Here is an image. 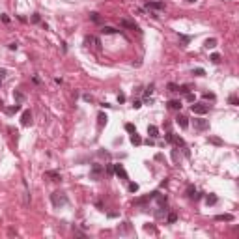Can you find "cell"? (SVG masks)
<instances>
[{"mask_svg": "<svg viewBox=\"0 0 239 239\" xmlns=\"http://www.w3.org/2000/svg\"><path fill=\"white\" fill-rule=\"evenodd\" d=\"M120 26H122V28H129V30H138V25L135 23V21H131V19H122V21H120Z\"/></svg>", "mask_w": 239, "mask_h": 239, "instance_id": "cell-5", "label": "cell"}, {"mask_svg": "<svg viewBox=\"0 0 239 239\" xmlns=\"http://www.w3.org/2000/svg\"><path fill=\"white\" fill-rule=\"evenodd\" d=\"M103 174H105V166H103V165H93V166L90 168V178L95 179V181H99V179L103 178Z\"/></svg>", "mask_w": 239, "mask_h": 239, "instance_id": "cell-2", "label": "cell"}, {"mask_svg": "<svg viewBox=\"0 0 239 239\" xmlns=\"http://www.w3.org/2000/svg\"><path fill=\"white\" fill-rule=\"evenodd\" d=\"M172 135H174V133H170V131L166 133V136H165V140H166V142H172Z\"/></svg>", "mask_w": 239, "mask_h": 239, "instance_id": "cell-47", "label": "cell"}, {"mask_svg": "<svg viewBox=\"0 0 239 239\" xmlns=\"http://www.w3.org/2000/svg\"><path fill=\"white\" fill-rule=\"evenodd\" d=\"M187 2H196V0H187Z\"/></svg>", "mask_w": 239, "mask_h": 239, "instance_id": "cell-50", "label": "cell"}, {"mask_svg": "<svg viewBox=\"0 0 239 239\" xmlns=\"http://www.w3.org/2000/svg\"><path fill=\"white\" fill-rule=\"evenodd\" d=\"M153 88H155V86H153V84H149V86H148V88H146V97H148V95H149L151 92H153Z\"/></svg>", "mask_w": 239, "mask_h": 239, "instance_id": "cell-43", "label": "cell"}, {"mask_svg": "<svg viewBox=\"0 0 239 239\" xmlns=\"http://www.w3.org/2000/svg\"><path fill=\"white\" fill-rule=\"evenodd\" d=\"M142 106V101H133V108H140Z\"/></svg>", "mask_w": 239, "mask_h": 239, "instance_id": "cell-46", "label": "cell"}, {"mask_svg": "<svg viewBox=\"0 0 239 239\" xmlns=\"http://www.w3.org/2000/svg\"><path fill=\"white\" fill-rule=\"evenodd\" d=\"M106 120H108V118H106V114H103V112H101L99 116H97V125H99V127L106 125Z\"/></svg>", "mask_w": 239, "mask_h": 239, "instance_id": "cell-22", "label": "cell"}, {"mask_svg": "<svg viewBox=\"0 0 239 239\" xmlns=\"http://www.w3.org/2000/svg\"><path fill=\"white\" fill-rule=\"evenodd\" d=\"M191 110H192V114H208L209 112V105H205V103H194L192 106H191Z\"/></svg>", "mask_w": 239, "mask_h": 239, "instance_id": "cell-4", "label": "cell"}, {"mask_svg": "<svg viewBox=\"0 0 239 239\" xmlns=\"http://www.w3.org/2000/svg\"><path fill=\"white\" fill-rule=\"evenodd\" d=\"M131 230H133V226H131V222H129V221H125V222H123L122 226H120V228H118V232H120V234H122V235H125V234H129V232H131Z\"/></svg>", "mask_w": 239, "mask_h": 239, "instance_id": "cell-10", "label": "cell"}, {"mask_svg": "<svg viewBox=\"0 0 239 239\" xmlns=\"http://www.w3.org/2000/svg\"><path fill=\"white\" fill-rule=\"evenodd\" d=\"M90 21H92V23H101V17H99V13L92 11V13H90Z\"/></svg>", "mask_w": 239, "mask_h": 239, "instance_id": "cell-28", "label": "cell"}, {"mask_svg": "<svg viewBox=\"0 0 239 239\" xmlns=\"http://www.w3.org/2000/svg\"><path fill=\"white\" fill-rule=\"evenodd\" d=\"M6 73H8V71H6L4 67H0V84L4 82V79H6Z\"/></svg>", "mask_w": 239, "mask_h": 239, "instance_id": "cell-34", "label": "cell"}, {"mask_svg": "<svg viewBox=\"0 0 239 239\" xmlns=\"http://www.w3.org/2000/svg\"><path fill=\"white\" fill-rule=\"evenodd\" d=\"M228 103H230L232 106H237V105H239V99H237V95H235V93H232L230 97H228Z\"/></svg>", "mask_w": 239, "mask_h": 239, "instance_id": "cell-26", "label": "cell"}, {"mask_svg": "<svg viewBox=\"0 0 239 239\" xmlns=\"http://www.w3.org/2000/svg\"><path fill=\"white\" fill-rule=\"evenodd\" d=\"M194 192H196V189H194V187L191 185V187L187 189V196H189V198H192V196H194Z\"/></svg>", "mask_w": 239, "mask_h": 239, "instance_id": "cell-35", "label": "cell"}, {"mask_svg": "<svg viewBox=\"0 0 239 239\" xmlns=\"http://www.w3.org/2000/svg\"><path fill=\"white\" fill-rule=\"evenodd\" d=\"M118 103H125V95L123 93H118Z\"/></svg>", "mask_w": 239, "mask_h": 239, "instance_id": "cell-44", "label": "cell"}, {"mask_svg": "<svg viewBox=\"0 0 239 239\" xmlns=\"http://www.w3.org/2000/svg\"><path fill=\"white\" fill-rule=\"evenodd\" d=\"M172 159H174V162H178V161H179V153H178V149H174V151H172Z\"/></svg>", "mask_w": 239, "mask_h": 239, "instance_id": "cell-38", "label": "cell"}, {"mask_svg": "<svg viewBox=\"0 0 239 239\" xmlns=\"http://www.w3.org/2000/svg\"><path fill=\"white\" fill-rule=\"evenodd\" d=\"M75 235H79V237H84V232H79V230H73Z\"/></svg>", "mask_w": 239, "mask_h": 239, "instance_id": "cell-49", "label": "cell"}, {"mask_svg": "<svg viewBox=\"0 0 239 239\" xmlns=\"http://www.w3.org/2000/svg\"><path fill=\"white\" fill-rule=\"evenodd\" d=\"M192 75H196V77H204L205 71H204L202 67H196V69H192Z\"/></svg>", "mask_w": 239, "mask_h": 239, "instance_id": "cell-29", "label": "cell"}, {"mask_svg": "<svg viewBox=\"0 0 239 239\" xmlns=\"http://www.w3.org/2000/svg\"><path fill=\"white\" fill-rule=\"evenodd\" d=\"M129 191H131V192H136V191H138V183H129Z\"/></svg>", "mask_w": 239, "mask_h": 239, "instance_id": "cell-37", "label": "cell"}, {"mask_svg": "<svg viewBox=\"0 0 239 239\" xmlns=\"http://www.w3.org/2000/svg\"><path fill=\"white\" fill-rule=\"evenodd\" d=\"M45 178H49L51 181H62L60 172H56V170H47V172H45Z\"/></svg>", "mask_w": 239, "mask_h": 239, "instance_id": "cell-8", "label": "cell"}, {"mask_svg": "<svg viewBox=\"0 0 239 239\" xmlns=\"http://www.w3.org/2000/svg\"><path fill=\"white\" fill-rule=\"evenodd\" d=\"M191 36H183V34H179V41H181V47H187L189 43H191Z\"/></svg>", "mask_w": 239, "mask_h": 239, "instance_id": "cell-21", "label": "cell"}, {"mask_svg": "<svg viewBox=\"0 0 239 239\" xmlns=\"http://www.w3.org/2000/svg\"><path fill=\"white\" fill-rule=\"evenodd\" d=\"M51 202H52V205L54 208H64V205H67V196L64 192H52L51 194Z\"/></svg>", "mask_w": 239, "mask_h": 239, "instance_id": "cell-1", "label": "cell"}, {"mask_svg": "<svg viewBox=\"0 0 239 239\" xmlns=\"http://www.w3.org/2000/svg\"><path fill=\"white\" fill-rule=\"evenodd\" d=\"M208 142H211V144H215V146H222V144H224L219 136H209V138H208Z\"/></svg>", "mask_w": 239, "mask_h": 239, "instance_id": "cell-24", "label": "cell"}, {"mask_svg": "<svg viewBox=\"0 0 239 239\" xmlns=\"http://www.w3.org/2000/svg\"><path fill=\"white\" fill-rule=\"evenodd\" d=\"M2 110H4L6 114H15V112H19V110H21V105H19V103H15L13 106H8V108L4 106V108H2Z\"/></svg>", "mask_w": 239, "mask_h": 239, "instance_id": "cell-14", "label": "cell"}, {"mask_svg": "<svg viewBox=\"0 0 239 239\" xmlns=\"http://www.w3.org/2000/svg\"><path fill=\"white\" fill-rule=\"evenodd\" d=\"M8 49H9V51H17V43H9Z\"/></svg>", "mask_w": 239, "mask_h": 239, "instance_id": "cell-48", "label": "cell"}, {"mask_svg": "<svg viewBox=\"0 0 239 239\" xmlns=\"http://www.w3.org/2000/svg\"><path fill=\"white\" fill-rule=\"evenodd\" d=\"M176 221H178V215H176V213H168V217H166V222H168V224H174Z\"/></svg>", "mask_w": 239, "mask_h": 239, "instance_id": "cell-27", "label": "cell"}, {"mask_svg": "<svg viewBox=\"0 0 239 239\" xmlns=\"http://www.w3.org/2000/svg\"><path fill=\"white\" fill-rule=\"evenodd\" d=\"M146 8L148 9H165V2H148Z\"/></svg>", "mask_w": 239, "mask_h": 239, "instance_id": "cell-15", "label": "cell"}, {"mask_svg": "<svg viewBox=\"0 0 239 239\" xmlns=\"http://www.w3.org/2000/svg\"><path fill=\"white\" fill-rule=\"evenodd\" d=\"M176 123H178L181 129H187V127H189V120H187L185 116H181V114H179V116L176 118Z\"/></svg>", "mask_w": 239, "mask_h": 239, "instance_id": "cell-12", "label": "cell"}, {"mask_svg": "<svg viewBox=\"0 0 239 239\" xmlns=\"http://www.w3.org/2000/svg\"><path fill=\"white\" fill-rule=\"evenodd\" d=\"M114 174H116L120 179H129V176H127V172H125L123 165H114Z\"/></svg>", "mask_w": 239, "mask_h": 239, "instance_id": "cell-6", "label": "cell"}, {"mask_svg": "<svg viewBox=\"0 0 239 239\" xmlns=\"http://www.w3.org/2000/svg\"><path fill=\"white\" fill-rule=\"evenodd\" d=\"M125 131L127 133H136V127L133 123H125Z\"/></svg>", "mask_w": 239, "mask_h": 239, "instance_id": "cell-31", "label": "cell"}, {"mask_svg": "<svg viewBox=\"0 0 239 239\" xmlns=\"http://www.w3.org/2000/svg\"><path fill=\"white\" fill-rule=\"evenodd\" d=\"M84 43H86V45H88V47L92 45V47H93L95 51H101V49H103V47H101L103 43H101V39L97 38V36H86V38H84Z\"/></svg>", "mask_w": 239, "mask_h": 239, "instance_id": "cell-3", "label": "cell"}, {"mask_svg": "<svg viewBox=\"0 0 239 239\" xmlns=\"http://www.w3.org/2000/svg\"><path fill=\"white\" fill-rule=\"evenodd\" d=\"M148 135H149V138H157L159 136V129L155 125H148Z\"/></svg>", "mask_w": 239, "mask_h": 239, "instance_id": "cell-16", "label": "cell"}, {"mask_svg": "<svg viewBox=\"0 0 239 239\" xmlns=\"http://www.w3.org/2000/svg\"><path fill=\"white\" fill-rule=\"evenodd\" d=\"M131 144H135V146H140V144H142V138H140L136 133H131Z\"/></svg>", "mask_w": 239, "mask_h": 239, "instance_id": "cell-23", "label": "cell"}, {"mask_svg": "<svg viewBox=\"0 0 239 239\" xmlns=\"http://www.w3.org/2000/svg\"><path fill=\"white\" fill-rule=\"evenodd\" d=\"M217 47V39L211 38V39H205V49H215Z\"/></svg>", "mask_w": 239, "mask_h": 239, "instance_id": "cell-25", "label": "cell"}, {"mask_svg": "<svg viewBox=\"0 0 239 239\" xmlns=\"http://www.w3.org/2000/svg\"><path fill=\"white\" fill-rule=\"evenodd\" d=\"M166 105H168L170 110H181V106H183V105H181V101H178V99H170Z\"/></svg>", "mask_w": 239, "mask_h": 239, "instance_id": "cell-11", "label": "cell"}, {"mask_svg": "<svg viewBox=\"0 0 239 239\" xmlns=\"http://www.w3.org/2000/svg\"><path fill=\"white\" fill-rule=\"evenodd\" d=\"M166 88H168L170 92H178V90H179V86H178V84H174V82H170V84L166 86Z\"/></svg>", "mask_w": 239, "mask_h": 239, "instance_id": "cell-33", "label": "cell"}, {"mask_svg": "<svg viewBox=\"0 0 239 239\" xmlns=\"http://www.w3.org/2000/svg\"><path fill=\"white\" fill-rule=\"evenodd\" d=\"M106 174H108V176H112V174H114V165H106Z\"/></svg>", "mask_w": 239, "mask_h": 239, "instance_id": "cell-39", "label": "cell"}, {"mask_svg": "<svg viewBox=\"0 0 239 239\" xmlns=\"http://www.w3.org/2000/svg\"><path fill=\"white\" fill-rule=\"evenodd\" d=\"M215 221H219V222H232L234 221V215H230V213H224V215H217L215 217Z\"/></svg>", "mask_w": 239, "mask_h": 239, "instance_id": "cell-13", "label": "cell"}, {"mask_svg": "<svg viewBox=\"0 0 239 239\" xmlns=\"http://www.w3.org/2000/svg\"><path fill=\"white\" fill-rule=\"evenodd\" d=\"M101 32H103V34H106V36H110V34H118L120 30H116L114 26H103V28H101Z\"/></svg>", "mask_w": 239, "mask_h": 239, "instance_id": "cell-18", "label": "cell"}, {"mask_svg": "<svg viewBox=\"0 0 239 239\" xmlns=\"http://www.w3.org/2000/svg\"><path fill=\"white\" fill-rule=\"evenodd\" d=\"M209 60H211L213 64H221V54H217V52L211 54V58H209Z\"/></svg>", "mask_w": 239, "mask_h": 239, "instance_id": "cell-32", "label": "cell"}, {"mask_svg": "<svg viewBox=\"0 0 239 239\" xmlns=\"http://www.w3.org/2000/svg\"><path fill=\"white\" fill-rule=\"evenodd\" d=\"M21 123H23L25 127H28V125L32 123V112H30V110H25V112H23V118H21Z\"/></svg>", "mask_w": 239, "mask_h": 239, "instance_id": "cell-9", "label": "cell"}, {"mask_svg": "<svg viewBox=\"0 0 239 239\" xmlns=\"http://www.w3.org/2000/svg\"><path fill=\"white\" fill-rule=\"evenodd\" d=\"M194 129L196 131H205V129H209V122L208 120H194Z\"/></svg>", "mask_w": 239, "mask_h": 239, "instance_id": "cell-7", "label": "cell"}, {"mask_svg": "<svg viewBox=\"0 0 239 239\" xmlns=\"http://www.w3.org/2000/svg\"><path fill=\"white\" fill-rule=\"evenodd\" d=\"M8 235H9V237H13V235L17 237L19 234H17V230H13V228H9V230H8Z\"/></svg>", "mask_w": 239, "mask_h": 239, "instance_id": "cell-41", "label": "cell"}, {"mask_svg": "<svg viewBox=\"0 0 239 239\" xmlns=\"http://www.w3.org/2000/svg\"><path fill=\"white\" fill-rule=\"evenodd\" d=\"M25 97H26V95L21 92V90H15V92H13V99H15L17 103H23V101H25Z\"/></svg>", "mask_w": 239, "mask_h": 239, "instance_id": "cell-17", "label": "cell"}, {"mask_svg": "<svg viewBox=\"0 0 239 239\" xmlns=\"http://www.w3.org/2000/svg\"><path fill=\"white\" fill-rule=\"evenodd\" d=\"M185 95H187V101H189V103H194V93L189 92V93H185Z\"/></svg>", "mask_w": 239, "mask_h": 239, "instance_id": "cell-42", "label": "cell"}, {"mask_svg": "<svg viewBox=\"0 0 239 239\" xmlns=\"http://www.w3.org/2000/svg\"><path fill=\"white\" fill-rule=\"evenodd\" d=\"M178 92H181V93H189L191 92V86L189 84H183V86H179V90Z\"/></svg>", "mask_w": 239, "mask_h": 239, "instance_id": "cell-30", "label": "cell"}, {"mask_svg": "<svg viewBox=\"0 0 239 239\" xmlns=\"http://www.w3.org/2000/svg\"><path fill=\"white\" fill-rule=\"evenodd\" d=\"M84 101H88V103H93V97H92V95H88V93H86V95H84Z\"/></svg>", "mask_w": 239, "mask_h": 239, "instance_id": "cell-45", "label": "cell"}, {"mask_svg": "<svg viewBox=\"0 0 239 239\" xmlns=\"http://www.w3.org/2000/svg\"><path fill=\"white\" fill-rule=\"evenodd\" d=\"M172 142L176 144V146H181V148L185 146V140H183L181 136H178V135H172Z\"/></svg>", "mask_w": 239, "mask_h": 239, "instance_id": "cell-20", "label": "cell"}, {"mask_svg": "<svg viewBox=\"0 0 239 239\" xmlns=\"http://www.w3.org/2000/svg\"><path fill=\"white\" fill-rule=\"evenodd\" d=\"M204 99H209V101H215V93H209V92H205V93H204Z\"/></svg>", "mask_w": 239, "mask_h": 239, "instance_id": "cell-36", "label": "cell"}, {"mask_svg": "<svg viewBox=\"0 0 239 239\" xmlns=\"http://www.w3.org/2000/svg\"><path fill=\"white\" fill-rule=\"evenodd\" d=\"M39 21H41L39 13H34V15H32V23H39Z\"/></svg>", "mask_w": 239, "mask_h": 239, "instance_id": "cell-40", "label": "cell"}, {"mask_svg": "<svg viewBox=\"0 0 239 239\" xmlns=\"http://www.w3.org/2000/svg\"><path fill=\"white\" fill-rule=\"evenodd\" d=\"M217 202H219V198H217L215 194H208V196H205V204L208 205H215Z\"/></svg>", "mask_w": 239, "mask_h": 239, "instance_id": "cell-19", "label": "cell"}]
</instances>
